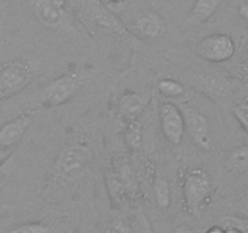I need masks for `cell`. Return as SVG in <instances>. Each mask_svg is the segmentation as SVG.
Here are the masks:
<instances>
[{
  "label": "cell",
  "instance_id": "obj_1",
  "mask_svg": "<svg viewBox=\"0 0 248 233\" xmlns=\"http://www.w3.org/2000/svg\"><path fill=\"white\" fill-rule=\"evenodd\" d=\"M212 191V181L207 171L201 167L188 169L182 176L183 208L188 215L199 216L203 210Z\"/></svg>",
  "mask_w": 248,
  "mask_h": 233
},
{
  "label": "cell",
  "instance_id": "obj_2",
  "mask_svg": "<svg viewBox=\"0 0 248 233\" xmlns=\"http://www.w3.org/2000/svg\"><path fill=\"white\" fill-rule=\"evenodd\" d=\"M93 152L85 143H73L63 148L56 159V174L65 181L80 179L89 171Z\"/></svg>",
  "mask_w": 248,
  "mask_h": 233
},
{
  "label": "cell",
  "instance_id": "obj_3",
  "mask_svg": "<svg viewBox=\"0 0 248 233\" xmlns=\"http://www.w3.org/2000/svg\"><path fill=\"white\" fill-rule=\"evenodd\" d=\"M33 79V68L22 60L0 63V100H7L23 91Z\"/></svg>",
  "mask_w": 248,
  "mask_h": 233
},
{
  "label": "cell",
  "instance_id": "obj_4",
  "mask_svg": "<svg viewBox=\"0 0 248 233\" xmlns=\"http://www.w3.org/2000/svg\"><path fill=\"white\" fill-rule=\"evenodd\" d=\"M84 78L77 72H69L51 80L41 90V103L45 108H53L67 103L82 89Z\"/></svg>",
  "mask_w": 248,
  "mask_h": 233
},
{
  "label": "cell",
  "instance_id": "obj_5",
  "mask_svg": "<svg viewBox=\"0 0 248 233\" xmlns=\"http://www.w3.org/2000/svg\"><path fill=\"white\" fill-rule=\"evenodd\" d=\"M236 52V44L232 36L224 33H215L201 39L195 46L199 57L213 63L229 61Z\"/></svg>",
  "mask_w": 248,
  "mask_h": 233
},
{
  "label": "cell",
  "instance_id": "obj_6",
  "mask_svg": "<svg viewBox=\"0 0 248 233\" xmlns=\"http://www.w3.org/2000/svg\"><path fill=\"white\" fill-rule=\"evenodd\" d=\"M36 21L46 29H58L64 24L67 0H26Z\"/></svg>",
  "mask_w": 248,
  "mask_h": 233
},
{
  "label": "cell",
  "instance_id": "obj_7",
  "mask_svg": "<svg viewBox=\"0 0 248 233\" xmlns=\"http://www.w3.org/2000/svg\"><path fill=\"white\" fill-rule=\"evenodd\" d=\"M182 112L186 123V131L191 141L203 150H212V135H211L210 121L203 113L189 104L182 106Z\"/></svg>",
  "mask_w": 248,
  "mask_h": 233
},
{
  "label": "cell",
  "instance_id": "obj_8",
  "mask_svg": "<svg viewBox=\"0 0 248 233\" xmlns=\"http://www.w3.org/2000/svg\"><path fill=\"white\" fill-rule=\"evenodd\" d=\"M160 126L165 137L172 145H179L186 133V123L182 109L171 102H164L159 108Z\"/></svg>",
  "mask_w": 248,
  "mask_h": 233
},
{
  "label": "cell",
  "instance_id": "obj_9",
  "mask_svg": "<svg viewBox=\"0 0 248 233\" xmlns=\"http://www.w3.org/2000/svg\"><path fill=\"white\" fill-rule=\"evenodd\" d=\"M33 118L34 114L31 112H27L5 123L0 128V148L10 150L16 146L29 129Z\"/></svg>",
  "mask_w": 248,
  "mask_h": 233
},
{
  "label": "cell",
  "instance_id": "obj_10",
  "mask_svg": "<svg viewBox=\"0 0 248 233\" xmlns=\"http://www.w3.org/2000/svg\"><path fill=\"white\" fill-rule=\"evenodd\" d=\"M224 0H195L184 18L183 28H195L210 21L219 10Z\"/></svg>",
  "mask_w": 248,
  "mask_h": 233
},
{
  "label": "cell",
  "instance_id": "obj_11",
  "mask_svg": "<svg viewBox=\"0 0 248 233\" xmlns=\"http://www.w3.org/2000/svg\"><path fill=\"white\" fill-rule=\"evenodd\" d=\"M104 181H106L109 199L114 208L123 206L127 196H130V189H128L123 174L119 171V169L113 163L107 167L106 174H104Z\"/></svg>",
  "mask_w": 248,
  "mask_h": 233
},
{
  "label": "cell",
  "instance_id": "obj_12",
  "mask_svg": "<svg viewBox=\"0 0 248 233\" xmlns=\"http://www.w3.org/2000/svg\"><path fill=\"white\" fill-rule=\"evenodd\" d=\"M148 104V99L135 91H127L119 99L118 111L126 123L136 121Z\"/></svg>",
  "mask_w": 248,
  "mask_h": 233
},
{
  "label": "cell",
  "instance_id": "obj_13",
  "mask_svg": "<svg viewBox=\"0 0 248 233\" xmlns=\"http://www.w3.org/2000/svg\"><path fill=\"white\" fill-rule=\"evenodd\" d=\"M133 27L144 38L155 39L164 33L165 23L157 12L145 11L136 18Z\"/></svg>",
  "mask_w": 248,
  "mask_h": 233
},
{
  "label": "cell",
  "instance_id": "obj_14",
  "mask_svg": "<svg viewBox=\"0 0 248 233\" xmlns=\"http://www.w3.org/2000/svg\"><path fill=\"white\" fill-rule=\"evenodd\" d=\"M225 167L232 174L248 171V145H242L230 150L225 159Z\"/></svg>",
  "mask_w": 248,
  "mask_h": 233
},
{
  "label": "cell",
  "instance_id": "obj_15",
  "mask_svg": "<svg viewBox=\"0 0 248 233\" xmlns=\"http://www.w3.org/2000/svg\"><path fill=\"white\" fill-rule=\"evenodd\" d=\"M153 193L156 206L160 210L165 211L171 205V188L166 177L156 176L153 183Z\"/></svg>",
  "mask_w": 248,
  "mask_h": 233
},
{
  "label": "cell",
  "instance_id": "obj_16",
  "mask_svg": "<svg viewBox=\"0 0 248 233\" xmlns=\"http://www.w3.org/2000/svg\"><path fill=\"white\" fill-rule=\"evenodd\" d=\"M125 141L130 150H137L142 146V128L137 120L127 123L125 129Z\"/></svg>",
  "mask_w": 248,
  "mask_h": 233
},
{
  "label": "cell",
  "instance_id": "obj_17",
  "mask_svg": "<svg viewBox=\"0 0 248 233\" xmlns=\"http://www.w3.org/2000/svg\"><path fill=\"white\" fill-rule=\"evenodd\" d=\"M157 90L162 96L167 99H177L184 94V86L174 79H161L157 83Z\"/></svg>",
  "mask_w": 248,
  "mask_h": 233
},
{
  "label": "cell",
  "instance_id": "obj_18",
  "mask_svg": "<svg viewBox=\"0 0 248 233\" xmlns=\"http://www.w3.org/2000/svg\"><path fill=\"white\" fill-rule=\"evenodd\" d=\"M232 114L242 129L248 133V97L232 107Z\"/></svg>",
  "mask_w": 248,
  "mask_h": 233
},
{
  "label": "cell",
  "instance_id": "obj_19",
  "mask_svg": "<svg viewBox=\"0 0 248 233\" xmlns=\"http://www.w3.org/2000/svg\"><path fill=\"white\" fill-rule=\"evenodd\" d=\"M6 233H50V228L41 222H31L17 226Z\"/></svg>",
  "mask_w": 248,
  "mask_h": 233
},
{
  "label": "cell",
  "instance_id": "obj_20",
  "mask_svg": "<svg viewBox=\"0 0 248 233\" xmlns=\"http://www.w3.org/2000/svg\"><path fill=\"white\" fill-rule=\"evenodd\" d=\"M232 211H234L235 216L248 221V192L235 203Z\"/></svg>",
  "mask_w": 248,
  "mask_h": 233
},
{
  "label": "cell",
  "instance_id": "obj_21",
  "mask_svg": "<svg viewBox=\"0 0 248 233\" xmlns=\"http://www.w3.org/2000/svg\"><path fill=\"white\" fill-rule=\"evenodd\" d=\"M103 2V5H106L109 10H116V9H120V7L125 6L127 0H101Z\"/></svg>",
  "mask_w": 248,
  "mask_h": 233
},
{
  "label": "cell",
  "instance_id": "obj_22",
  "mask_svg": "<svg viewBox=\"0 0 248 233\" xmlns=\"http://www.w3.org/2000/svg\"><path fill=\"white\" fill-rule=\"evenodd\" d=\"M237 12H239L240 17L248 22V2H241L237 7Z\"/></svg>",
  "mask_w": 248,
  "mask_h": 233
},
{
  "label": "cell",
  "instance_id": "obj_23",
  "mask_svg": "<svg viewBox=\"0 0 248 233\" xmlns=\"http://www.w3.org/2000/svg\"><path fill=\"white\" fill-rule=\"evenodd\" d=\"M114 233H130L127 226L125 225V222L123 221H118L116 225L114 226Z\"/></svg>",
  "mask_w": 248,
  "mask_h": 233
},
{
  "label": "cell",
  "instance_id": "obj_24",
  "mask_svg": "<svg viewBox=\"0 0 248 233\" xmlns=\"http://www.w3.org/2000/svg\"><path fill=\"white\" fill-rule=\"evenodd\" d=\"M172 233H195V231H194L190 226L181 225V226H178L177 228H174L173 232Z\"/></svg>",
  "mask_w": 248,
  "mask_h": 233
},
{
  "label": "cell",
  "instance_id": "obj_25",
  "mask_svg": "<svg viewBox=\"0 0 248 233\" xmlns=\"http://www.w3.org/2000/svg\"><path fill=\"white\" fill-rule=\"evenodd\" d=\"M206 233H224V228L220 225H216L208 228V230L206 231Z\"/></svg>",
  "mask_w": 248,
  "mask_h": 233
},
{
  "label": "cell",
  "instance_id": "obj_26",
  "mask_svg": "<svg viewBox=\"0 0 248 233\" xmlns=\"http://www.w3.org/2000/svg\"><path fill=\"white\" fill-rule=\"evenodd\" d=\"M9 1L10 0H0V12H1V17L6 12L7 6H9Z\"/></svg>",
  "mask_w": 248,
  "mask_h": 233
},
{
  "label": "cell",
  "instance_id": "obj_27",
  "mask_svg": "<svg viewBox=\"0 0 248 233\" xmlns=\"http://www.w3.org/2000/svg\"><path fill=\"white\" fill-rule=\"evenodd\" d=\"M10 152L9 150H5V148H0V164L4 163V160L9 157Z\"/></svg>",
  "mask_w": 248,
  "mask_h": 233
},
{
  "label": "cell",
  "instance_id": "obj_28",
  "mask_svg": "<svg viewBox=\"0 0 248 233\" xmlns=\"http://www.w3.org/2000/svg\"><path fill=\"white\" fill-rule=\"evenodd\" d=\"M224 233H245V232L236 227H228V228H224Z\"/></svg>",
  "mask_w": 248,
  "mask_h": 233
},
{
  "label": "cell",
  "instance_id": "obj_29",
  "mask_svg": "<svg viewBox=\"0 0 248 233\" xmlns=\"http://www.w3.org/2000/svg\"><path fill=\"white\" fill-rule=\"evenodd\" d=\"M246 51L248 52V38H247V41H246Z\"/></svg>",
  "mask_w": 248,
  "mask_h": 233
},
{
  "label": "cell",
  "instance_id": "obj_30",
  "mask_svg": "<svg viewBox=\"0 0 248 233\" xmlns=\"http://www.w3.org/2000/svg\"><path fill=\"white\" fill-rule=\"evenodd\" d=\"M0 18H1V12H0Z\"/></svg>",
  "mask_w": 248,
  "mask_h": 233
}]
</instances>
